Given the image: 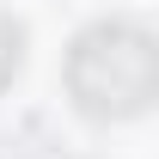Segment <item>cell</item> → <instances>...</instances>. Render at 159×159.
<instances>
[{"label":"cell","instance_id":"1","mask_svg":"<svg viewBox=\"0 0 159 159\" xmlns=\"http://www.w3.org/2000/svg\"><path fill=\"white\" fill-rule=\"evenodd\" d=\"M67 92L86 116L122 122L141 116L159 98V43L147 25L129 19H104L92 31H80L67 49Z\"/></svg>","mask_w":159,"mask_h":159},{"label":"cell","instance_id":"2","mask_svg":"<svg viewBox=\"0 0 159 159\" xmlns=\"http://www.w3.org/2000/svg\"><path fill=\"white\" fill-rule=\"evenodd\" d=\"M25 67V31L0 12V86H12V74Z\"/></svg>","mask_w":159,"mask_h":159}]
</instances>
